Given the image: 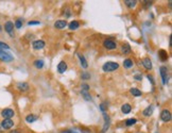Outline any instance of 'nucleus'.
<instances>
[{"label":"nucleus","mask_w":172,"mask_h":133,"mask_svg":"<svg viewBox=\"0 0 172 133\" xmlns=\"http://www.w3.org/2000/svg\"><path fill=\"white\" fill-rule=\"evenodd\" d=\"M119 68V64L117 62H113V61H109L102 65V70L104 73H113Z\"/></svg>","instance_id":"obj_1"},{"label":"nucleus","mask_w":172,"mask_h":133,"mask_svg":"<svg viewBox=\"0 0 172 133\" xmlns=\"http://www.w3.org/2000/svg\"><path fill=\"white\" fill-rule=\"evenodd\" d=\"M0 115L3 119H12L15 116V111L11 108H5L0 112Z\"/></svg>","instance_id":"obj_2"},{"label":"nucleus","mask_w":172,"mask_h":133,"mask_svg":"<svg viewBox=\"0 0 172 133\" xmlns=\"http://www.w3.org/2000/svg\"><path fill=\"white\" fill-rule=\"evenodd\" d=\"M3 29H4V31L7 32L11 37H14L15 27H14V22H13V21H11V20L5 21V22H4V25H3Z\"/></svg>","instance_id":"obj_3"},{"label":"nucleus","mask_w":172,"mask_h":133,"mask_svg":"<svg viewBox=\"0 0 172 133\" xmlns=\"http://www.w3.org/2000/svg\"><path fill=\"white\" fill-rule=\"evenodd\" d=\"M0 61L5 62V63H10L12 61H14V56L4 50H0Z\"/></svg>","instance_id":"obj_4"},{"label":"nucleus","mask_w":172,"mask_h":133,"mask_svg":"<svg viewBox=\"0 0 172 133\" xmlns=\"http://www.w3.org/2000/svg\"><path fill=\"white\" fill-rule=\"evenodd\" d=\"M103 47L107 50H115L117 48V43L114 39H107L103 41Z\"/></svg>","instance_id":"obj_5"},{"label":"nucleus","mask_w":172,"mask_h":133,"mask_svg":"<svg viewBox=\"0 0 172 133\" xmlns=\"http://www.w3.org/2000/svg\"><path fill=\"white\" fill-rule=\"evenodd\" d=\"M159 74H161V77H162V81H163V84L166 85V84L168 83V68L167 66H161L159 67Z\"/></svg>","instance_id":"obj_6"},{"label":"nucleus","mask_w":172,"mask_h":133,"mask_svg":"<svg viewBox=\"0 0 172 133\" xmlns=\"http://www.w3.org/2000/svg\"><path fill=\"white\" fill-rule=\"evenodd\" d=\"M14 124L13 119H2L0 123V127L3 130H11L14 127Z\"/></svg>","instance_id":"obj_7"},{"label":"nucleus","mask_w":172,"mask_h":133,"mask_svg":"<svg viewBox=\"0 0 172 133\" xmlns=\"http://www.w3.org/2000/svg\"><path fill=\"white\" fill-rule=\"evenodd\" d=\"M172 118L171 112L167 110V109H164L162 112H161V119H162L164 123H169Z\"/></svg>","instance_id":"obj_8"},{"label":"nucleus","mask_w":172,"mask_h":133,"mask_svg":"<svg viewBox=\"0 0 172 133\" xmlns=\"http://www.w3.org/2000/svg\"><path fill=\"white\" fill-rule=\"evenodd\" d=\"M16 88H17V91L21 92V93H26L30 90V84L28 82H18L16 84Z\"/></svg>","instance_id":"obj_9"},{"label":"nucleus","mask_w":172,"mask_h":133,"mask_svg":"<svg viewBox=\"0 0 172 133\" xmlns=\"http://www.w3.org/2000/svg\"><path fill=\"white\" fill-rule=\"evenodd\" d=\"M45 46L46 43L42 39H36V41H34V42L32 43V47H33L34 50H42L45 48Z\"/></svg>","instance_id":"obj_10"},{"label":"nucleus","mask_w":172,"mask_h":133,"mask_svg":"<svg viewBox=\"0 0 172 133\" xmlns=\"http://www.w3.org/2000/svg\"><path fill=\"white\" fill-rule=\"evenodd\" d=\"M103 118H104V126L102 128L101 133H105L109 129V126H111V117L106 113H103Z\"/></svg>","instance_id":"obj_11"},{"label":"nucleus","mask_w":172,"mask_h":133,"mask_svg":"<svg viewBox=\"0 0 172 133\" xmlns=\"http://www.w3.org/2000/svg\"><path fill=\"white\" fill-rule=\"evenodd\" d=\"M66 26H68V24L65 19H59L54 22V28L57 29V30H63V29L66 28Z\"/></svg>","instance_id":"obj_12"},{"label":"nucleus","mask_w":172,"mask_h":133,"mask_svg":"<svg viewBox=\"0 0 172 133\" xmlns=\"http://www.w3.org/2000/svg\"><path fill=\"white\" fill-rule=\"evenodd\" d=\"M141 64L147 70H151L153 68V64H152V61L150 60V58H144L141 60Z\"/></svg>","instance_id":"obj_13"},{"label":"nucleus","mask_w":172,"mask_h":133,"mask_svg":"<svg viewBox=\"0 0 172 133\" xmlns=\"http://www.w3.org/2000/svg\"><path fill=\"white\" fill-rule=\"evenodd\" d=\"M78 58H79V60H80V64H81L82 68H84V69H86L88 67V63H87V60L85 59L84 54H82V53H78Z\"/></svg>","instance_id":"obj_14"},{"label":"nucleus","mask_w":172,"mask_h":133,"mask_svg":"<svg viewBox=\"0 0 172 133\" xmlns=\"http://www.w3.org/2000/svg\"><path fill=\"white\" fill-rule=\"evenodd\" d=\"M57 71L60 73V74H64L65 71L67 70V63L65 61H61L60 63L57 64Z\"/></svg>","instance_id":"obj_15"},{"label":"nucleus","mask_w":172,"mask_h":133,"mask_svg":"<svg viewBox=\"0 0 172 133\" xmlns=\"http://www.w3.org/2000/svg\"><path fill=\"white\" fill-rule=\"evenodd\" d=\"M152 114H153V107H152V105H148L147 108L142 111V115H144V117H150Z\"/></svg>","instance_id":"obj_16"},{"label":"nucleus","mask_w":172,"mask_h":133,"mask_svg":"<svg viewBox=\"0 0 172 133\" xmlns=\"http://www.w3.org/2000/svg\"><path fill=\"white\" fill-rule=\"evenodd\" d=\"M68 28H69V30H71V31H74V30L80 28V22L78 20H72L71 22L68 24Z\"/></svg>","instance_id":"obj_17"},{"label":"nucleus","mask_w":172,"mask_h":133,"mask_svg":"<svg viewBox=\"0 0 172 133\" xmlns=\"http://www.w3.org/2000/svg\"><path fill=\"white\" fill-rule=\"evenodd\" d=\"M38 119V116L35 115V114H28V115L26 116V121L28 124H32L34 123V121H36Z\"/></svg>","instance_id":"obj_18"},{"label":"nucleus","mask_w":172,"mask_h":133,"mask_svg":"<svg viewBox=\"0 0 172 133\" xmlns=\"http://www.w3.org/2000/svg\"><path fill=\"white\" fill-rule=\"evenodd\" d=\"M158 56H159V59L162 60L163 62H165V61L168 60V52L164 49H161L158 51Z\"/></svg>","instance_id":"obj_19"},{"label":"nucleus","mask_w":172,"mask_h":133,"mask_svg":"<svg viewBox=\"0 0 172 133\" xmlns=\"http://www.w3.org/2000/svg\"><path fill=\"white\" fill-rule=\"evenodd\" d=\"M131 111H132V105L130 103H124L121 107V112L123 114H129V113H131Z\"/></svg>","instance_id":"obj_20"},{"label":"nucleus","mask_w":172,"mask_h":133,"mask_svg":"<svg viewBox=\"0 0 172 133\" xmlns=\"http://www.w3.org/2000/svg\"><path fill=\"white\" fill-rule=\"evenodd\" d=\"M121 51H122L123 54H130L131 51H132V49H131V46L129 45L127 43L123 44V45L121 46Z\"/></svg>","instance_id":"obj_21"},{"label":"nucleus","mask_w":172,"mask_h":133,"mask_svg":"<svg viewBox=\"0 0 172 133\" xmlns=\"http://www.w3.org/2000/svg\"><path fill=\"white\" fill-rule=\"evenodd\" d=\"M130 93L133 95L134 97H140L141 95H142V92H141L139 88H130Z\"/></svg>","instance_id":"obj_22"},{"label":"nucleus","mask_w":172,"mask_h":133,"mask_svg":"<svg viewBox=\"0 0 172 133\" xmlns=\"http://www.w3.org/2000/svg\"><path fill=\"white\" fill-rule=\"evenodd\" d=\"M134 66V62L132 59H125L124 61H123V67L124 68H132V67Z\"/></svg>","instance_id":"obj_23"},{"label":"nucleus","mask_w":172,"mask_h":133,"mask_svg":"<svg viewBox=\"0 0 172 133\" xmlns=\"http://www.w3.org/2000/svg\"><path fill=\"white\" fill-rule=\"evenodd\" d=\"M124 4L129 9H134L137 5V1L136 0H124Z\"/></svg>","instance_id":"obj_24"},{"label":"nucleus","mask_w":172,"mask_h":133,"mask_svg":"<svg viewBox=\"0 0 172 133\" xmlns=\"http://www.w3.org/2000/svg\"><path fill=\"white\" fill-rule=\"evenodd\" d=\"M33 65H34V67L37 68V69H42V67H44V65H45V62H44L42 60H35V61L33 62Z\"/></svg>","instance_id":"obj_25"},{"label":"nucleus","mask_w":172,"mask_h":133,"mask_svg":"<svg viewBox=\"0 0 172 133\" xmlns=\"http://www.w3.org/2000/svg\"><path fill=\"white\" fill-rule=\"evenodd\" d=\"M81 94H82V97L86 100V101H89V100H91V96L90 94H89V92L87 91H82L81 90Z\"/></svg>","instance_id":"obj_26"},{"label":"nucleus","mask_w":172,"mask_h":133,"mask_svg":"<svg viewBox=\"0 0 172 133\" xmlns=\"http://www.w3.org/2000/svg\"><path fill=\"white\" fill-rule=\"evenodd\" d=\"M137 123V119L136 118H129L125 120V126L127 127H131V126H134L135 124Z\"/></svg>","instance_id":"obj_27"},{"label":"nucleus","mask_w":172,"mask_h":133,"mask_svg":"<svg viewBox=\"0 0 172 133\" xmlns=\"http://www.w3.org/2000/svg\"><path fill=\"white\" fill-rule=\"evenodd\" d=\"M14 27H15V29H20L21 27H22V19H21V18H18V19L15 20Z\"/></svg>","instance_id":"obj_28"},{"label":"nucleus","mask_w":172,"mask_h":133,"mask_svg":"<svg viewBox=\"0 0 172 133\" xmlns=\"http://www.w3.org/2000/svg\"><path fill=\"white\" fill-rule=\"evenodd\" d=\"M10 49V46L7 45V43H3V42H0V50H9Z\"/></svg>","instance_id":"obj_29"},{"label":"nucleus","mask_w":172,"mask_h":133,"mask_svg":"<svg viewBox=\"0 0 172 133\" xmlns=\"http://www.w3.org/2000/svg\"><path fill=\"white\" fill-rule=\"evenodd\" d=\"M81 78H82V80H88V79H90V74H88L87 71H84V73L81 75Z\"/></svg>","instance_id":"obj_30"},{"label":"nucleus","mask_w":172,"mask_h":133,"mask_svg":"<svg viewBox=\"0 0 172 133\" xmlns=\"http://www.w3.org/2000/svg\"><path fill=\"white\" fill-rule=\"evenodd\" d=\"M81 88H82V91H87L89 92V85H88V83H82L81 85Z\"/></svg>","instance_id":"obj_31"},{"label":"nucleus","mask_w":172,"mask_h":133,"mask_svg":"<svg viewBox=\"0 0 172 133\" xmlns=\"http://www.w3.org/2000/svg\"><path fill=\"white\" fill-rule=\"evenodd\" d=\"M29 26H35V25H40V21L39 20H33V21H29L28 22Z\"/></svg>","instance_id":"obj_32"},{"label":"nucleus","mask_w":172,"mask_h":133,"mask_svg":"<svg viewBox=\"0 0 172 133\" xmlns=\"http://www.w3.org/2000/svg\"><path fill=\"white\" fill-rule=\"evenodd\" d=\"M100 110L102 111V113H105V111L107 110V105H105L104 103H101L100 105Z\"/></svg>","instance_id":"obj_33"},{"label":"nucleus","mask_w":172,"mask_h":133,"mask_svg":"<svg viewBox=\"0 0 172 133\" xmlns=\"http://www.w3.org/2000/svg\"><path fill=\"white\" fill-rule=\"evenodd\" d=\"M147 79H148V80H149V81H150V82H151V83H152V85H154V84H155L154 78L152 77L151 75H147Z\"/></svg>","instance_id":"obj_34"},{"label":"nucleus","mask_w":172,"mask_h":133,"mask_svg":"<svg viewBox=\"0 0 172 133\" xmlns=\"http://www.w3.org/2000/svg\"><path fill=\"white\" fill-rule=\"evenodd\" d=\"M134 79L136 81H141L142 80V76L140 74H137V75H134Z\"/></svg>","instance_id":"obj_35"},{"label":"nucleus","mask_w":172,"mask_h":133,"mask_svg":"<svg viewBox=\"0 0 172 133\" xmlns=\"http://www.w3.org/2000/svg\"><path fill=\"white\" fill-rule=\"evenodd\" d=\"M144 7H151L153 2H152V1H144Z\"/></svg>","instance_id":"obj_36"},{"label":"nucleus","mask_w":172,"mask_h":133,"mask_svg":"<svg viewBox=\"0 0 172 133\" xmlns=\"http://www.w3.org/2000/svg\"><path fill=\"white\" fill-rule=\"evenodd\" d=\"M62 133H80L78 131H72V130H65V131H62Z\"/></svg>","instance_id":"obj_37"},{"label":"nucleus","mask_w":172,"mask_h":133,"mask_svg":"<svg viewBox=\"0 0 172 133\" xmlns=\"http://www.w3.org/2000/svg\"><path fill=\"white\" fill-rule=\"evenodd\" d=\"M10 133H20V130L19 129H15V130H12Z\"/></svg>","instance_id":"obj_38"},{"label":"nucleus","mask_w":172,"mask_h":133,"mask_svg":"<svg viewBox=\"0 0 172 133\" xmlns=\"http://www.w3.org/2000/svg\"><path fill=\"white\" fill-rule=\"evenodd\" d=\"M0 32H2V26L0 25Z\"/></svg>","instance_id":"obj_39"}]
</instances>
